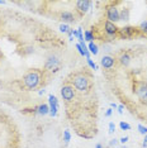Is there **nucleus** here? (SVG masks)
<instances>
[{
	"mask_svg": "<svg viewBox=\"0 0 147 148\" xmlns=\"http://www.w3.org/2000/svg\"><path fill=\"white\" fill-rule=\"evenodd\" d=\"M58 18H60V21L63 22V24H67V23H75V21H76L75 15H74L71 12H67V10L60 13Z\"/></svg>",
	"mask_w": 147,
	"mask_h": 148,
	"instance_id": "9d476101",
	"label": "nucleus"
},
{
	"mask_svg": "<svg viewBox=\"0 0 147 148\" xmlns=\"http://www.w3.org/2000/svg\"><path fill=\"white\" fill-rule=\"evenodd\" d=\"M93 39H95V38H94V36H93L91 31H85V41L93 42Z\"/></svg>",
	"mask_w": 147,
	"mask_h": 148,
	"instance_id": "f3484780",
	"label": "nucleus"
},
{
	"mask_svg": "<svg viewBox=\"0 0 147 148\" xmlns=\"http://www.w3.org/2000/svg\"><path fill=\"white\" fill-rule=\"evenodd\" d=\"M118 62L121 63L122 66L127 67L129 63H131V56H129V53L128 52H121L118 56Z\"/></svg>",
	"mask_w": 147,
	"mask_h": 148,
	"instance_id": "f8f14e48",
	"label": "nucleus"
},
{
	"mask_svg": "<svg viewBox=\"0 0 147 148\" xmlns=\"http://www.w3.org/2000/svg\"><path fill=\"white\" fill-rule=\"evenodd\" d=\"M62 67V62L58 57L56 56H49L47 60H46V63H45V71H47L49 73H55L61 70Z\"/></svg>",
	"mask_w": 147,
	"mask_h": 148,
	"instance_id": "20e7f679",
	"label": "nucleus"
},
{
	"mask_svg": "<svg viewBox=\"0 0 147 148\" xmlns=\"http://www.w3.org/2000/svg\"><path fill=\"white\" fill-rule=\"evenodd\" d=\"M36 112L38 113L39 115H47V114H49V108H48V105H46V104H42V105L36 108Z\"/></svg>",
	"mask_w": 147,
	"mask_h": 148,
	"instance_id": "ddd939ff",
	"label": "nucleus"
},
{
	"mask_svg": "<svg viewBox=\"0 0 147 148\" xmlns=\"http://www.w3.org/2000/svg\"><path fill=\"white\" fill-rule=\"evenodd\" d=\"M142 147H143V148H147V134L145 136V138H143V142H142Z\"/></svg>",
	"mask_w": 147,
	"mask_h": 148,
	"instance_id": "a878e982",
	"label": "nucleus"
},
{
	"mask_svg": "<svg viewBox=\"0 0 147 148\" xmlns=\"http://www.w3.org/2000/svg\"><path fill=\"white\" fill-rule=\"evenodd\" d=\"M135 94L142 104L147 105V82L143 80H138L135 84Z\"/></svg>",
	"mask_w": 147,
	"mask_h": 148,
	"instance_id": "7ed1b4c3",
	"label": "nucleus"
},
{
	"mask_svg": "<svg viewBox=\"0 0 147 148\" xmlns=\"http://www.w3.org/2000/svg\"><path fill=\"white\" fill-rule=\"evenodd\" d=\"M70 29H71V28H70L67 24H61V25H60V31H61L62 33H69Z\"/></svg>",
	"mask_w": 147,
	"mask_h": 148,
	"instance_id": "6ab92c4d",
	"label": "nucleus"
},
{
	"mask_svg": "<svg viewBox=\"0 0 147 148\" xmlns=\"http://www.w3.org/2000/svg\"><path fill=\"white\" fill-rule=\"evenodd\" d=\"M88 63H89V66H90V67H91V69H93V70H98V66H96V65H95V63H94V62H93V61H91V60H90V58H88Z\"/></svg>",
	"mask_w": 147,
	"mask_h": 148,
	"instance_id": "b1692460",
	"label": "nucleus"
},
{
	"mask_svg": "<svg viewBox=\"0 0 147 148\" xmlns=\"http://www.w3.org/2000/svg\"><path fill=\"white\" fill-rule=\"evenodd\" d=\"M115 4H119V3H109V6H106V10H105V15L106 19L112 23L119 22V10L118 8L115 6Z\"/></svg>",
	"mask_w": 147,
	"mask_h": 148,
	"instance_id": "39448f33",
	"label": "nucleus"
},
{
	"mask_svg": "<svg viewBox=\"0 0 147 148\" xmlns=\"http://www.w3.org/2000/svg\"><path fill=\"white\" fill-rule=\"evenodd\" d=\"M118 29L119 28H117V25L114 24V23H112V22H109V21H105L104 22V27H103V31H104V33L106 36H109V37H117V33H118Z\"/></svg>",
	"mask_w": 147,
	"mask_h": 148,
	"instance_id": "1a4fd4ad",
	"label": "nucleus"
},
{
	"mask_svg": "<svg viewBox=\"0 0 147 148\" xmlns=\"http://www.w3.org/2000/svg\"><path fill=\"white\" fill-rule=\"evenodd\" d=\"M93 3L88 0H81V1H76V12L79 13V16H82L86 12L90 9Z\"/></svg>",
	"mask_w": 147,
	"mask_h": 148,
	"instance_id": "6e6552de",
	"label": "nucleus"
},
{
	"mask_svg": "<svg viewBox=\"0 0 147 148\" xmlns=\"http://www.w3.org/2000/svg\"><path fill=\"white\" fill-rule=\"evenodd\" d=\"M128 140V137H122L121 138V143H126Z\"/></svg>",
	"mask_w": 147,
	"mask_h": 148,
	"instance_id": "cd10ccee",
	"label": "nucleus"
},
{
	"mask_svg": "<svg viewBox=\"0 0 147 148\" xmlns=\"http://www.w3.org/2000/svg\"><path fill=\"white\" fill-rule=\"evenodd\" d=\"M72 86L75 87L76 91L81 94H88L91 89V84H90L89 77H86L84 73H76L72 80Z\"/></svg>",
	"mask_w": 147,
	"mask_h": 148,
	"instance_id": "f03ea898",
	"label": "nucleus"
},
{
	"mask_svg": "<svg viewBox=\"0 0 147 148\" xmlns=\"http://www.w3.org/2000/svg\"><path fill=\"white\" fill-rule=\"evenodd\" d=\"M25 51H24V55H31L32 52H34V48H33L32 46H28V47H25Z\"/></svg>",
	"mask_w": 147,
	"mask_h": 148,
	"instance_id": "4be33fe9",
	"label": "nucleus"
},
{
	"mask_svg": "<svg viewBox=\"0 0 147 148\" xmlns=\"http://www.w3.org/2000/svg\"><path fill=\"white\" fill-rule=\"evenodd\" d=\"M100 63H102V66L104 67L105 70H113L115 67V63H117V60L114 58L113 56H103L102 60H100Z\"/></svg>",
	"mask_w": 147,
	"mask_h": 148,
	"instance_id": "0eeeda50",
	"label": "nucleus"
},
{
	"mask_svg": "<svg viewBox=\"0 0 147 148\" xmlns=\"http://www.w3.org/2000/svg\"><path fill=\"white\" fill-rule=\"evenodd\" d=\"M118 144H119L118 139H112V140L109 142V147H110V148H115V147H118Z\"/></svg>",
	"mask_w": 147,
	"mask_h": 148,
	"instance_id": "412c9836",
	"label": "nucleus"
},
{
	"mask_svg": "<svg viewBox=\"0 0 147 148\" xmlns=\"http://www.w3.org/2000/svg\"><path fill=\"white\" fill-rule=\"evenodd\" d=\"M61 96L66 103H71L76 96V90L72 85H65L61 89Z\"/></svg>",
	"mask_w": 147,
	"mask_h": 148,
	"instance_id": "423d86ee",
	"label": "nucleus"
},
{
	"mask_svg": "<svg viewBox=\"0 0 147 148\" xmlns=\"http://www.w3.org/2000/svg\"><path fill=\"white\" fill-rule=\"evenodd\" d=\"M110 106H112V109H117V105H115L114 103H112V104H110Z\"/></svg>",
	"mask_w": 147,
	"mask_h": 148,
	"instance_id": "c756f323",
	"label": "nucleus"
},
{
	"mask_svg": "<svg viewBox=\"0 0 147 148\" xmlns=\"http://www.w3.org/2000/svg\"><path fill=\"white\" fill-rule=\"evenodd\" d=\"M48 101H49V115H51V116H56V114H57V108H58L57 99H56L53 95H49Z\"/></svg>",
	"mask_w": 147,
	"mask_h": 148,
	"instance_id": "9b49d317",
	"label": "nucleus"
},
{
	"mask_svg": "<svg viewBox=\"0 0 147 148\" xmlns=\"http://www.w3.org/2000/svg\"><path fill=\"white\" fill-rule=\"evenodd\" d=\"M89 52H90V53H93L94 56H95V55H98V53H99L98 46H96L94 42H90V43H89Z\"/></svg>",
	"mask_w": 147,
	"mask_h": 148,
	"instance_id": "dca6fc26",
	"label": "nucleus"
},
{
	"mask_svg": "<svg viewBox=\"0 0 147 148\" xmlns=\"http://www.w3.org/2000/svg\"><path fill=\"white\" fill-rule=\"evenodd\" d=\"M96 148H103V147H102V144H96Z\"/></svg>",
	"mask_w": 147,
	"mask_h": 148,
	"instance_id": "7c9ffc66",
	"label": "nucleus"
},
{
	"mask_svg": "<svg viewBox=\"0 0 147 148\" xmlns=\"http://www.w3.org/2000/svg\"><path fill=\"white\" fill-rule=\"evenodd\" d=\"M137 28H138V31H139V33H141L142 37H147V21L142 22Z\"/></svg>",
	"mask_w": 147,
	"mask_h": 148,
	"instance_id": "2eb2a0df",
	"label": "nucleus"
},
{
	"mask_svg": "<svg viewBox=\"0 0 147 148\" xmlns=\"http://www.w3.org/2000/svg\"><path fill=\"white\" fill-rule=\"evenodd\" d=\"M119 21H123V22L129 21V9L128 8H123L122 12H119Z\"/></svg>",
	"mask_w": 147,
	"mask_h": 148,
	"instance_id": "4468645a",
	"label": "nucleus"
},
{
	"mask_svg": "<svg viewBox=\"0 0 147 148\" xmlns=\"http://www.w3.org/2000/svg\"><path fill=\"white\" fill-rule=\"evenodd\" d=\"M119 127H121L122 130H129V129H131V125H129L128 123H124V122L119 123Z\"/></svg>",
	"mask_w": 147,
	"mask_h": 148,
	"instance_id": "aec40b11",
	"label": "nucleus"
},
{
	"mask_svg": "<svg viewBox=\"0 0 147 148\" xmlns=\"http://www.w3.org/2000/svg\"><path fill=\"white\" fill-rule=\"evenodd\" d=\"M112 112H113L112 109H108V110L105 112V116H110V115H112Z\"/></svg>",
	"mask_w": 147,
	"mask_h": 148,
	"instance_id": "bb28decb",
	"label": "nucleus"
},
{
	"mask_svg": "<svg viewBox=\"0 0 147 148\" xmlns=\"http://www.w3.org/2000/svg\"><path fill=\"white\" fill-rule=\"evenodd\" d=\"M114 132H115V124L109 123V133H114Z\"/></svg>",
	"mask_w": 147,
	"mask_h": 148,
	"instance_id": "393cba45",
	"label": "nucleus"
},
{
	"mask_svg": "<svg viewBox=\"0 0 147 148\" xmlns=\"http://www.w3.org/2000/svg\"><path fill=\"white\" fill-rule=\"evenodd\" d=\"M118 113H119V114L123 113V106H119V108H118Z\"/></svg>",
	"mask_w": 147,
	"mask_h": 148,
	"instance_id": "c85d7f7f",
	"label": "nucleus"
},
{
	"mask_svg": "<svg viewBox=\"0 0 147 148\" xmlns=\"http://www.w3.org/2000/svg\"><path fill=\"white\" fill-rule=\"evenodd\" d=\"M138 130H139V133H141V134H143V136H146V134H147V128L141 125V124L138 125Z\"/></svg>",
	"mask_w": 147,
	"mask_h": 148,
	"instance_id": "5701e85b",
	"label": "nucleus"
},
{
	"mask_svg": "<svg viewBox=\"0 0 147 148\" xmlns=\"http://www.w3.org/2000/svg\"><path fill=\"white\" fill-rule=\"evenodd\" d=\"M42 75H43V72L41 70H37V69L29 70V71H27L23 75V84H24V86L28 90H34L41 84Z\"/></svg>",
	"mask_w": 147,
	"mask_h": 148,
	"instance_id": "f257e3e1",
	"label": "nucleus"
},
{
	"mask_svg": "<svg viewBox=\"0 0 147 148\" xmlns=\"http://www.w3.org/2000/svg\"><path fill=\"white\" fill-rule=\"evenodd\" d=\"M70 139H71V134H70V132L69 130H63V140H65L66 143H69Z\"/></svg>",
	"mask_w": 147,
	"mask_h": 148,
	"instance_id": "a211bd4d",
	"label": "nucleus"
}]
</instances>
